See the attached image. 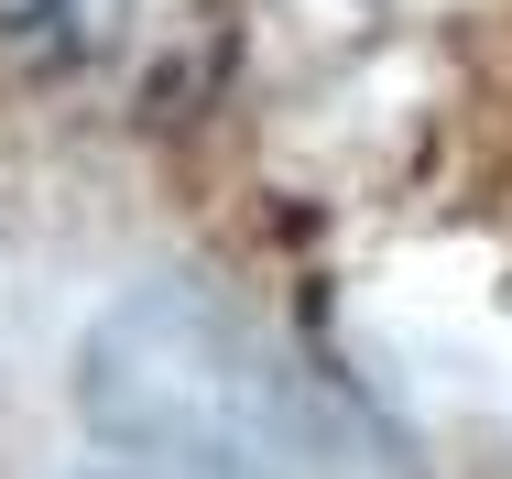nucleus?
Masks as SVG:
<instances>
[{
  "label": "nucleus",
  "mask_w": 512,
  "mask_h": 479,
  "mask_svg": "<svg viewBox=\"0 0 512 479\" xmlns=\"http://www.w3.org/2000/svg\"><path fill=\"white\" fill-rule=\"evenodd\" d=\"M0 66L99 120H186L229 66V0H0Z\"/></svg>",
  "instance_id": "1"
}]
</instances>
